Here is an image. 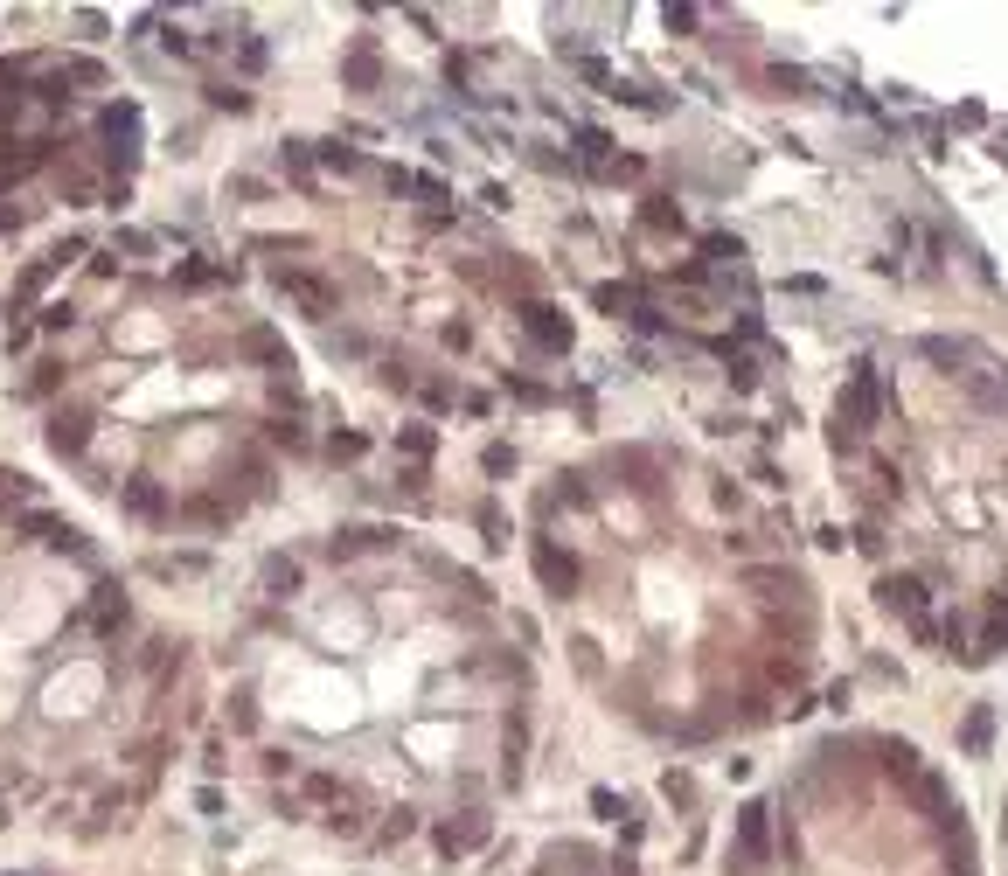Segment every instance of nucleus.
Wrapping results in <instances>:
<instances>
[{
  "label": "nucleus",
  "mask_w": 1008,
  "mask_h": 876,
  "mask_svg": "<svg viewBox=\"0 0 1008 876\" xmlns=\"http://www.w3.org/2000/svg\"><path fill=\"white\" fill-rule=\"evenodd\" d=\"M522 334H529L543 355H564V348H571V320H564L557 306H543V299H529V306H522Z\"/></svg>",
  "instance_id": "nucleus-4"
},
{
  "label": "nucleus",
  "mask_w": 1008,
  "mask_h": 876,
  "mask_svg": "<svg viewBox=\"0 0 1008 876\" xmlns=\"http://www.w3.org/2000/svg\"><path fill=\"white\" fill-rule=\"evenodd\" d=\"M612 876H640V870H633V863H619V870H612Z\"/></svg>",
  "instance_id": "nucleus-15"
},
{
  "label": "nucleus",
  "mask_w": 1008,
  "mask_h": 876,
  "mask_svg": "<svg viewBox=\"0 0 1008 876\" xmlns=\"http://www.w3.org/2000/svg\"><path fill=\"white\" fill-rule=\"evenodd\" d=\"M876 591H883V605H890V612L911 626V640H918V647H932V640H939V626H932V591H925V578H918V571H897V578H883Z\"/></svg>",
  "instance_id": "nucleus-2"
},
{
  "label": "nucleus",
  "mask_w": 1008,
  "mask_h": 876,
  "mask_svg": "<svg viewBox=\"0 0 1008 876\" xmlns=\"http://www.w3.org/2000/svg\"><path fill=\"white\" fill-rule=\"evenodd\" d=\"M536 578L550 584L557 598H571V591H577V578H584V571H577V557H571V550H557V543L543 536V543H536Z\"/></svg>",
  "instance_id": "nucleus-5"
},
{
  "label": "nucleus",
  "mask_w": 1008,
  "mask_h": 876,
  "mask_svg": "<svg viewBox=\"0 0 1008 876\" xmlns=\"http://www.w3.org/2000/svg\"><path fill=\"white\" fill-rule=\"evenodd\" d=\"M744 584H751V591H765V598L800 591V584H793V571H772V564H744Z\"/></svg>",
  "instance_id": "nucleus-9"
},
{
  "label": "nucleus",
  "mask_w": 1008,
  "mask_h": 876,
  "mask_svg": "<svg viewBox=\"0 0 1008 876\" xmlns=\"http://www.w3.org/2000/svg\"><path fill=\"white\" fill-rule=\"evenodd\" d=\"M856 550H863V557H883V529H876V522L856 529Z\"/></svg>",
  "instance_id": "nucleus-14"
},
{
  "label": "nucleus",
  "mask_w": 1008,
  "mask_h": 876,
  "mask_svg": "<svg viewBox=\"0 0 1008 876\" xmlns=\"http://www.w3.org/2000/svg\"><path fill=\"white\" fill-rule=\"evenodd\" d=\"M883 772L890 779H918V751L911 744H883Z\"/></svg>",
  "instance_id": "nucleus-11"
},
{
  "label": "nucleus",
  "mask_w": 1008,
  "mask_h": 876,
  "mask_svg": "<svg viewBox=\"0 0 1008 876\" xmlns=\"http://www.w3.org/2000/svg\"><path fill=\"white\" fill-rule=\"evenodd\" d=\"M703 258H730V265H737L744 244H737V237H703Z\"/></svg>",
  "instance_id": "nucleus-13"
},
{
  "label": "nucleus",
  "mask_w": 1008,
  "mask_h": 876,
  "mask_svg": "<svg viewBox=\"0 0 1008 876\" xmlns=\"http://www.w3.org/2000/svg\"><path fill=\"white\" fill-rule=\"evenodd\" d=\"M988 737H995V710H988V703H974V710H967V724H960L967 758H981V751H988Z\"/></svg>",
  "instance_id": "nucleus-7"
},
{
  "label": "nucleus",
  "mask_w": 1008,
  "mask_h": 876,
  "mask_svg": "<svg viewBox=\"0 0 1008 876\" xmlns=\"http://www.w3.org/2000/svg\"><path fill=\"white\" fill-rule=\"evenodd\" d=\"M480 835H487V821L466 814V821H445V828H438V849H445V856H466V849H480Z\"/></svg>",
  "instance_id": "nucleus-6"
},
{
  "label": "nucleus",
  "mask_w": 1008,
  "mask_h": 876,
  "mask_svg": "<svg viewBox=\"0 0 1008 876\" xmlns=\"http://www.w3.org/2000/svg\"><path fill=\"white\" fill-rule=\"evenodd\" d=\"M1008 647V598L995 591V619H988V633H981V647H974V661H988V654H1002Z\"/></svg>",
  "instance_id": "nucleus-10"
},
{
  "label": "nucleus",
  "mask_w": 1008,
  "mask_h": 876,
  "mask_svg": "<svg viewBox=\"0 0 1008 876\" xmlns=\"http://www.w3.org/2000/svg\"><path fill=\"white\" fill-rule=\"evenodd\" d=\"M876 418H883V383H876V362H856V376L842 383V397H835V445L842 452H856L863 445V432H876Z\"/></svg>",
  "instance_id": "nucleus-1"
},
{
  "label": "nucleus",
  "mask_w": 1008,
  "mask_h": 876,
  "mask_svg": "<svg viewBox=\"0 0 1008 876\" xmlns=\"http://www.w3.org/2000/svg\"><path fill=\"white\" fill-rule=\"evenodd\" d=\"M765 856H772V807H765V800H744V807H737V835H730V870L751 876Z\"/></svg>",
  "instance_id": "nucleus-3"
},
{
  "label": "nucleus",
  "mask_w": 1008,
  "mask_h": 876,
  "mask_svg": "<svg viewBox=\"0 0 1008 876\" xmlns=\"http://www.w3.org/2000/svg\"><path fill=\"white\" fill-rule=\"evenodd\" d=\"M640 230H661V237H675V230H682V209H675L668 195H647V202H640Z\"/></svg>",
  "instance_id": "nucleus-8"
},
{
  "label": "nucleus",
  "mask_w": 1008,
  "mask_h": 876,
  "mask_svg": "<svg viewBox=\"0 0 1008 876\" xmlns=\"http://www.w3.org/2000/svg\"><path fill=\"white\" fill-rule=\"evenodd\" d=\"M661 793H668L675 807H696V779H689V772H668V779H661Z\"/></svg>",
  "instance_id": "nucleus-12"
}]
</instances>
